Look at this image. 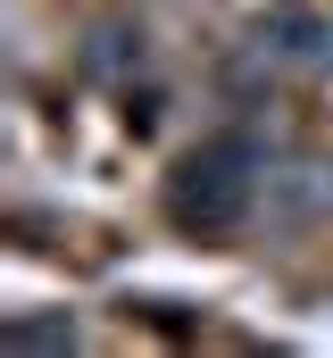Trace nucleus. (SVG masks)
Returning <instances> with one entry per match:
<instances>
[{
    "mask_svg": "<svg viewBox=\"0 0 333 358\" xmlns=\"http://www.w3.org/2000/svg\"><path fill=\"white\" fill-rule=\"evenodd\" d=\"M258 200V176H250L242 142H200L175 176H166V217L192 225V234H234Z\"/></svg>",
    "mask_w": 333,
    "mask_h": 358,
    "instance_id": "obj_1",
    "label": "nucleus"
},
{
    "mask_svg": "<svg viewBox=\"0 0 333 358\" xmlns=\"http://www.w3.org/2000/svg\"><path fill=\"white\" fill-rule=\"evenodd\" d=\"M258 50H275V59H333V25L317 8H275L258 25Z\"/></svg>",
    "mask_w": 333,
    "mask_h": 358,
    "instance_id": "obj_2",
    "label": "nucleus"
},
{
    "mask_svg": "<svg viewBox=\"0 0 333 358\" xmlns=\"http://www.w3.org/2000/svg\"><path fill=\"white\" fill-rule=\"evenodd\" d=\"M0 334L25 342V350H76V317H8Z\"/></svg>",
    "mask_w": 333,
    "mask_h": 358,
    "instance_id": "obj_3",
    "label": "nucleus"
},
{
    "mask_svg": "<svg viewBox=\"0 0 333 358\" xmlns=\"http://www.w3.org/2000/svg\"><path fill=\"white\" fill-rule=\"evenodd\" d=\"M292 200L300 208H333V167H300L292 176Z\"/></svg>",
    "mask_w": 333,
    "mask_h": 358,
    "instance_id": "obj_4",
    "label": "nucleus"
}]
</instances>
